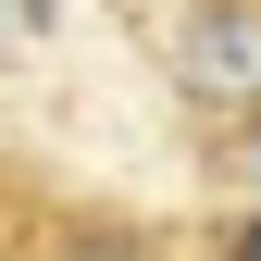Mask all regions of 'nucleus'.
<instances>
[{
  "instance_id": "1",
  "label": "nucleus",
  "mask_w": 261,
  "mask_h": 261,
  "mask_svg": "<svg viewBox=\"0 0 261 261\" xmlns=\"http://www.w3.org/2000/svg\"><path fill=\"white\" fill-rule=\"evenodd\" d=\"M50 261H162V237H149V224H112V212H100V224H75Z\"/></svg>"
},
{
  "instance_id": "2",
  "label": "nucleus",
  "mask_w": 261,
  "mask_h": 261,
  "mask_svg": "<svg viewBox=\"0 0 261 261\" xmlns=\"http://www.w3.org/2000/svg\"><path fill=\"white\" fill-rule=\"evenodd\" d=\"M212 261H261V212H249V224H224V249H212Z\"/></svg>"
},
{
  "instance_id": "3",
  "label": "nucleus",
  "mask_w": 261,
  "mask_h": 261,
  "mask_svg": "<svg viewBox=\"0 0 261 261\" xmlns=\"http://www.w3.org/2000/svg\"><path fill=\"white\" fill-rule=\"evenodd\" d=\"M249 174H261V112H249Z\"/></svg>"
}]
</instances>
